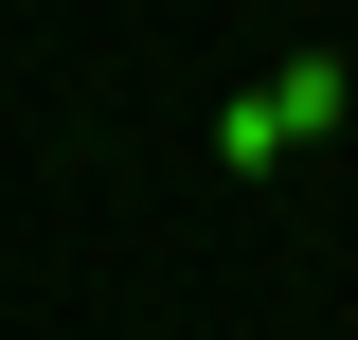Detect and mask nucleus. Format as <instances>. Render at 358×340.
<instances>
[{
    "mask_svg": "<svg viewBox=\"0 0 358 340\" xmlns=\"http://www.w3.org/2000/svg\"><path fill=\"white\" fill-rule=\"evenodd\" d=\"M215 162H233V179H268V162H287V126H268V90H233V108H215Z\"/></svg>",
    "mask_w": 358,
    "mask_h": 340,
    "instance_id": "nucleus-2",
    "label": "nucleus"
},
{
    "mask_svg": "<svg viewBox=\"0 0 358 340\" xmlns=\"http://www.w3.org/2000/svg\"><path fill=\"white\" fill-rule=\"evenodd\" d=\"M341 108H358V72H341V54H287V72H268V126H287V143H305V126H341Z\"/></svg>",
    "mask_w": 358,
    "mask_h": 340,
    "instance_id": "nucleus-1",
    "label": "nucleus"
}]
</instances>
